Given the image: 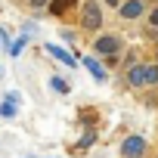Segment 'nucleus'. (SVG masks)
I'll return each mask as SVG.
<instances>
[{"instance_id": "1", "label": "nucleus", "mask_w": 158, "mask_h": 158, "mask_svg": "<svg viewBox=\"0 0 158 158\" xmlns=\"http://www.w3.org/2000/svg\"><path fill=\"white\" fill-rule=\"evenodd\" d=\"M81 22H84V28H90V31H96V28L102 25V10H99V3H96V0H87V3H84Z\"/></svg>"}, {"instance_id": "2", "label": "nucleus", "mask_w": 158, "mask_h": 158, "mask_svg": "<svg viewBox=\"0 0 158 158\" xmlns=\"http://www.w3.org/2000/svg\"><path fill=\"white\" fill-rule=\"evenodd\" d=\"M121 155L124 158H143L146 155V139L143 136H127L121 143Z\"/></svg>"}, {"instance_id": "14", "label": "nucleus", "mask_w": 158, "mask_h": 158, "mask_svg": "<svg viewBox=\"0 0 158 158\" xmlns=\"http://www.w3.org/2000/svg\"><path fill=\"white\" fill-rule=\"evenodd\" d=\"M0 74H3V68H0Z\"/></svg>"}, {"instance_id": "7", "label": "nucleus", "mask_w": 158, "mask_h": 158, "mask_svg": "<svg viewBox=\"0 0 158 158\" xmlns=\"http://www.w3.org/2000/svg\"><path fill=\"white\" fill-rule=\"evenodd\" d=\"M143 13V3H139V0H124V3H121V16L124 19H136Z\"/></svg>"}, {"instance_id": "4", "label": "nucleus", "mask_w": 158, "mask_h": 158, "mask_svg": "<svg viewBox=\"0 0 158 158\" xmlns=\"http://www.w3.org/2000/svg\"><path fill=\"white\" fill-rule=\"evenodd\" d=\"M47 53H50V56H56V59H59L62 65H68V68H74V65H77V59H74L68 50H62L59 44H47Z\"/></svg>"}, {"instance_id": "10", "label": "nucleus", "mask_w": 158, "mask_h": 158, "mask_svg": "<svg viewBox=\"0 0 158 158\" xmlns=\"http://www.w3.org/2000/svg\"><path fill=\"white\" fill-rule=\"evenodd\" d=\"M28 40H31V37H28V34H22V37H19V40H16L13 47H10V56H19V53H22V47H25Z\"/></svg>"}, {"instance_id": "6", "label": "nucleus", "mask_w": 158, "mask_h": 158, "mask_svg": "<svg viewBox=\"0 0 158 158\" xmlns=\"http://www.w3.org/2000/svg\"><path fill=\"white\" fill-rule=\"evenodd\" d=\"M84 65H87V71L96 77V81H109V71H106V68H102V65H99L93 56H87V59H84Z\"/></svg>"}, {"instance_id": "11", "label": "nucleus", "mask_w": 158, "mask_h": 158, "mask_svg": "<svg viewBox=\"0 0 158 158\" xmlns=\"http://www.w3.org/2000/svg\"><path fill=\"white\" fill-rule=\"evenodd\" d=\"M146 71H149V84H158V68H149L146 65Z\"/></svg>"}, {"instance_id": "13", "label": "nucleus", "mask_w": 158, "mask_h": 158, "mask_svg": "<svg viewBox=\"0 0 158 158\" xmlns=\"http://www.w3.org/2000/svg\"><path fill=\"white\" fill-rule=\"evenodd\" d=\"M152 25H158V10H155V13H152Z\"/></svg>"}, {"instance_id": "8", "label": "nucleus", "mask_w": 158, "mask_h": 158, "mask_svg": "<svg viewBox=\"0 0 158 158\" xmlns=\"http://www.w3.org/2000/svg\"><path fill=\"white\" fill-rule=\"evenodd\" d=\"M71 3H74V0H50V13H53V16H62Z\"/></svg>"}, {"instance_id": "3", "label": "nucleus", "mask_w": 158, "mask_h": 158, "mask_svg": "<svg viewBox=\"0 0 158 158\" xmlns=\"http://www.w3.org/2000/svg\"><path fill=\"white\" fill-rule=\"evenodd\" d=\"M93 50H96V53H102V56H115V53L121 50V40H118V37H109V34H106V37H96Z\"/></svg>"}, {"instance_id": "15", "label": "nucleus", "mask_w": 158, "mask_h": 158, "mask_svg": "<svg viewBox=\"0 0 158 158\" xmlns=\"http://www.w3.org/2000/svg\"><path fill=\"white\" fill-rule=\"evenodd\" d=\"M25 158H31V155H25Z\"/></svg>"}, {"instance_id": "5", "label": "nucleus", "mask_w": 158, "mask_h": 158, "mask_svg": "<svg viewBox=\"0 0 158 158\" xmlns=\"http://www.w3.org/2000/svg\"><path fill=\"white\" fill-rule=\"evenodd\" d=\"M127 81H130L133 87H143V84H149V71H146V65H133V68L127 71Z\"/></svg>"}, {"instance_id": "12", "label": "nucleus", "mask_w": 158, "mask_h": 158, "mask_svg": "<svg viewBox=\"0 0 158 158\" xmlns=\"http://www.w3.org/2000/svg\"><path fill=\"white\" fill-rule=\"evenodd\" d=\"M31 6H44V3H50V0H28Z\"/></svg>"}, {"instance_id": "9", "label": "nucleus", "mask_w": 158, "mask_h": 158, "mask_svg": "<svg viewBox=\"0 0 158 158\" xmlns=\"http://www.w3.org/2000/svg\"><path fill=\"white\" fill-rule=\"evenodd\" d=\"M50 87H53L56 93H68V81H65V77H59V74L50 77Z\"/></svg>"}]
</instances>
